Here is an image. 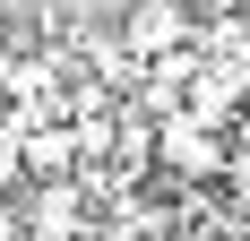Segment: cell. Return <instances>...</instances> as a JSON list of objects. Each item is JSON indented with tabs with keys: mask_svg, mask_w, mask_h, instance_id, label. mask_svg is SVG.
<instances>
[{
	"mask_svg": "<svg viewBox=\"0 0 250 241\" xmlns=\"http://www.w3.org/2000/svg\"><path fill=\"white\" fill-rule=\"evenodd\" d=\"M164 241H190V233H164Z\"/></svg>",
	"mask_w": 250,
	"mask_h": 241,
	"instance_id": "9",
	"label": "cell"
},
{
	"mask_svg": "<svg viewBox=\"0 0 250 241\" xmlns=\"http://www.w3.org/2000/svg\"><path fill=\"white\" fill-rule=\"evenodd\" d=\"M26 172L35 181H78V129L69 120H26Z\"/></svg>",
	"mask_w": 250,
	"mask_h": 241,
	"instance_id": "4",
	"label": "cell"
},
{
	"mask_svg": "<svg viewBox=\"0 0 250 241\" xmlns=\"http://www.w3.org/2000/svg\"><path fill=\"white\" fill-rule=\"evenodd\" d=\"M242 103H250V60H207V52H199V69H190V103H181V112L207 120V129H233Z\"/></svg>",
	"mask_w": 250,
	"mask_h": 241,
	"instance_id": "3",
	"label": "cell"
},
{
	"mask_svg": "<svg viewBox=\"0 0 250 241\" xmlns=\"http://www.w3.org/2000/svg\"><path fill=\"white\" fill-rule=\"evenodd\" d=\"M121 43L138 52V60L199 52V0H129L121 9Z\"/></svg>",
	"mask_w": 250,
	"mask_h": 241,
	"instance_id": "2",
	"label": "cell"
},
{
	"mask_svg": "<svg viewBox=\"0 0 250 241\" xmlns=\"http://www.w3.org/2000/svg\"><path fill=\"white\" fill-rule=\"evenodd\" d=\"M225 9H242V18H250V0H225Z\"/></svg>",
	"mask_w": 250,
	"mask_h": 241,
	"instance_id": "8",
	"label": "cell"
},
{
	"mask_svg": "<svg viewBox=\"0 0 250 241\" xmlns=\"http://www.w3.org/2000/svg\"><path fill=\"white\" fill-rule=\"evenodd\" d=\"M0 190H35V172H26V120L0 129Z\"/></svg>",
	"mask_w": 250,
	"mask_h": 241,
	"instance_id": "5",
	"label": "cell"
},
{
	"mask_svg": "<svg viewBox=\"0 0 250 241\" xmlns=\"http://www.w3.org/2000/svg\"><path fill=\"white\" fill-rule=\"evenodd\" d=\"M233 129H207V120L190 112H164V138H155V164H164V181H181V190H225L233 181Z\"/></svg>",
	"mask_w": 250,
	"mask_h": 241,
	"instance_id": "1",
	"label": "cell"
},
{
	"mask_svg": "<svg viewBox=\"0 0 250 241\" xmlns=\"http://www.w3.org/2000/svg\"><path fill=\"white\" fill-rule=\"evenodd\" d=\"M9 120H18V95H9V78H0V129H9Z\"/></svg>",
	"mask_w": 250,
	"mask_h": 241,
	"instance_id": "6",
	"label": "cell"
},
{
	"mask_svg": "<svg viewBox=\"0 0 250 241\" xmlns=\"http://www.w3.org/2000/svg\"><path fill=\"white\" fill-rule=\"evenodd\" d=\"M233 146H250V103H242V120H233Z\"/></svg>",
	"mask_w": 250,
	"mask_h": 241,
	"instance_id": "7",
	"label": "cell"
}]
</instances>
